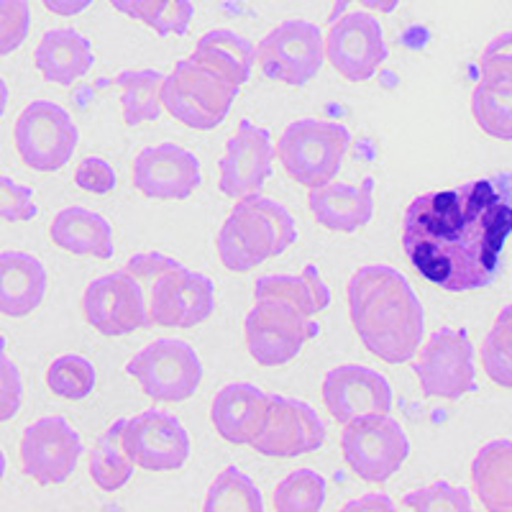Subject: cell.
Listing matches in <instances>:
<instances>
[{"label":"cell","instance_id":"6da1fadb","mask_svg":"<svg viewBox=\"0 0 512 512\" xmlns=\"http://www.w3.org/2000/svg\"><path fill=\"white\" fill-rule=\"evenodd\" d=\"M512 236V172L418 195L402 218L415 272L446 292L484 290L500 277Z\"/></svg>","mask_w":512,"mask_h":512},{"label":"cell","instance_id":"7a4b0ae2","mask_svg":"<svg viewBox=\"0 0 512 512\" xmlns=\"http://www.w3.org/2000/svg\"><path fill=\"white\" fill-rule=\"evenodd\" d=\"M349 313L364 349L387 364H408L425 336V310L410 280L390 264L359 267L349 280Z\"/></svg>","mask_w":512,"mask_h":512},{"label":"cell","instance_id":"3957f363","mask_svg":"<svg viewBox=\"0 0 512 512\" xmlns=\"http://www.w3.org/2000/svg\"><path fill=\"white\" fill-rule=\"evenodd\" d=\"M297 241V223L290 210L259 192L233 205L218 231L216 249L228 272L246 274L267 259L285 254Z\"/></svg>","mask_w":512,"mask_h":512},{"label":"cell","instance_id":"277c9868","mask_svg":"<svg viewBox=\"0 0 512 512\" xmlns=\"http://www.w3.org/2000/svg\"><path fill=\"white\" fill-rule=\"evenodd\" d=\"M351 149L344 123L326 118H297L282 131L277 157L297 185L320 187L338 177Z\"/></svg>","mask_w":512,"mask_h":512},{"label":"cell","instance_id":"5b68a950","mask_svg":"<svg viewBox=\"0 0 512 512\" xmlns=\"http://www.w3.org/2000/svg\"><path fill=\"white\" fill-rule=\"evenodd\" d=\"M239 85L192 59H180L162 82V105L172 118L195 131H213L226 121Z\"/></svg>","mask_w":512,"mask_h":512},{"label":"cell","instance_id":"8992f818","mask_svg":"<svg viewBox=\"0 0 512 512\" xmlns=\"http://www.w3.org/2000/svg\"><path fill=\"white\" fill-rule=\"evenodd\" d=\"M320 326L280 297H254V308L246 313V349L259 367H282L300 356Z\"/></svg>","mask_w":512,"mask_h":512},{"label":"cell","instance_id":"52a82bcc","mask_svg":"<svg viewBox=\"0 0 512 512\" xmlns=\"http://www.w3.org/2000/svg\"><path fill=\"white\" fill-rule=\"evenodd\" d=\"M341 451L356 477L382 484L408 461L410 441L390 413H367L346 423Z\"/></svg>","mask_w":512,"mask_h":512},{"label":"cell","instance_id":"ba28073f","mask_svg":"<svg viewBox=\"0 0 512 512\" xmlns=\"http://www.w3.org/2000/svg\"><path fill=\"white\" fill-rule=\"evenodd\" d=\"M13 139L26 167L36 172H57L70 164L80 144V128L62 105L39 98L18 113Z\"/></svg>","mask_w":512,"mask_h":512},{"label":"cell","instance_id":"9c48e42d","mask_svg":"<svg viewBox=\"0 0 512 512\" xmlns=\"http://www.w3.org/2000/svg\"><path fill=\"white\" fill-rule=\"evenodd\" d=\"M126 372L154 402H182L198 392L203 361L185 341L159 338L128 359Z\"/></svg>","mask_w":512,"mask_h":512},{"label":"cell","instance_id":"30bf717a","mask_svg":"<svg viewBox=\"0 0 512 512\" xmlns=\"http://www.w3.org/2000/svg\"><path fill=\"white\" fill-rule=\"evenodd\" d=\"M256 62L269 80L303 88L326 62V39L313 21L290 18L256 44Z\"/></svg>","mask_w":512,"mask_h":512},{"label":"cell","instance_id":"8fae6325","mask_svg":"<svg viewBox=\"0 0 512 512\" xmlns=\"http://www.w3.org/2000/svg\"><path fill=\"white\" fill-rule=\"evenodd\" d=\"M413 372L425 397L461 400L477 392L474 346L464 328H438L413 364Z\"/></svg>","mask_w":512,"mask_h":512},{"label":"cell","instance_id":"7c38bea8","mask_svg":"<svg viewBox=\"0 0 512 512\" xmlns=\"http://www.w3.org/2000/svg\"><path fill=\"white\" fill-rule=\"evenodd\" d=\"M82 315L103 336H128L152 326L144 287L126 269L103 274L82 292Z\"/></svg>","mask_w":512,"mask_h":512},{"label":"cell","instance_id":"4fadbf2b","mask_svg":"<svg viewBox=\"0 0 512 512\" xmlns=\"http://www.w3.org/2000/svg\"><path fill=\"white\" fill-rule=\"evenodd\" d=\"M85 451L80 433L62 415H44L31 423L21 436L18 459L31 479L49 487L72 477Z\"/></svg>","mask_w":512,"mask_h":512},{"label":"cell","instance_id":"5bb4252c","mask_svg":"<svg viewBox=\"0 0 512 512\" xmlns=\"http://www.w3.org/2000/svg\"><path fill=\"white\" fill-rule=\"evenodd\" d=\"M121 443L134 466L146 472H175L192 451L182 420L164 410H144L123 420Z\"/></svg>","mask_w":512,"mask_h":512},{"label":"cell","instance_id":"9a60e30c","mask_svg":"<svg viewBox=\"0 0 512 512\" xmlns=\"http://www.w3.org/2000/svg\"><path fill=\"white\" fill-rule=\"evenodd\" d=\"M149 320L162 328H195L216 310V285L203 272L177 267L152 282Z\"/></svg>","mask_w":512,"mask_h":512},{"label":"cell","instance_id":"2e32d148","mask_svg":"<svg viewBox=\"0 0 512 512\" xmlns=\"http://www.w3.org/2000/svg\"><path fill=\"white\" fill-rule=\"evenodd\" d=\"M387 41L374 16L364 11L344 13L326 36V59L349 82H367L387 62Z\"/></svg>","mask_w":512,"mask_h":512},{"label":"cell","instance_id":"e0dca14e","mask_svg":"<svg viewBox=\"0 0 512 512\" xmlns=\"http://www.w3.org/2000/svg\"><path fill=\"white\" fill-rule=\"evenodd\" d=\"M326 443V423L308 402L287 395H269V413L251 448L269 459H297Z\"/></svg>","mask_w":512,"mask_h":512},{"label":"cell","instance_id":"ac0fdd59","mask_svg":"<svg viewBox=\"0 0 512 512\" xmlns=\"http://www.w3.org/2000/svg\"><path fill=\"white\" fill-rule=\"evenodd\" d=\"M272 162V134L267 128L251 123L249 118H241L239 131L228 139L226 154L218 162V172H221L218 187L223 195L233 200L254 195L272 175Z\"/></svg>","mask_w":512,"mask_h":512},{"label":"cell","instance_id":"d6986e66","mask_svg":"<svg viewBox=\"0 0 512 512\" xmlns=\"http://www.w3.org/2000/svg\"><path fill=\"white\" fill-rule=\"evenodd\" d=\"M200 159L177 144H154L134 157V187L152 200H187L200 187Z\"/></svg>","mask_w":512,"mask_h":512},{"label":"cell","instance_id":"ffe728a7","mask_svg":"<svg viewBox=\"0 0 512 512\" xmlns=\"http://www.w3.org/2000/svg\"><path fill=\"white\" fill-rule=\"evenodd\" d=\"M323 402L336 423L367 413H390L395 392L390 379L364 364H341L323 379Z\"/></svg>","mask_w":512,"mask_h":512},{"label":"cell","instance_id":"44dd1931","mask_svg":"<svg viewBox=\"0 0 512 512\" xmlns=\"http://www.w3.org/2000/svg\"><path fill=\"white\" fill-rule=\"evenodd\" d=\"M269 413V395L249 382H231L216 392L210 420L218 436L233 446H251L262 433Z\"/></svg>","mask_w":512,"mask_h":512},{"label":"cell","instance_id":"7402d4cb","mask_svg":"<svg viewBox=\"0 0 512 512\" xmlns=\"http://www.w3.org/2000/svg\"><path fill=\"white\" fill-rule=\"evenodd\" d=\"M308 210L318 226L328 231H361L374 216V177H367L361 185L328 182V185L310 187Z\"/></svg>","mask_w":512,"mask_h":512},{"label":"cell","instance_id":"603a6c76","mask_svg":"<svg viewBox=\"0 0 512 512\" xmlns=\"http://www.w3.org/2000/svg\"><path fill=\"white\" fill-rule=\"evenodd\" d=\"M47 267L26 251H0V315L26 318L47 297Z\"/></svg>","mask_w":512,"mask_h":512},{"label":"cell","instance_id":"cb8c5ba5","mask_svg":"<svg viewBox=\"0 0 512 512\" xmlns=\"http://www.w3.org/2000/svg\"><path fill=\"white\" fill-rule=\"evenodd\" d=\"M34 62L44 80L57 85H72L85 77L95 62L90 41L75 29H52L36 44Z\"/></svg>","mask_w":512,"mask_h":512},{"label":"cell","instance_id":"d4e9b609","mask_svg":"<svg viewBox=\"0 0 512 512\" xmlns=\"http://www.w3.org/2000/svg\"><path fill=\"white\" fill-rule=\"evenodd\" d=\"M49 236L59 249L77 256L111 259L113 256V226L95 210L82 205H67L54 216Z\"/></svg>","mask_w":512,"mask_h":512},{"label":"cell","instance_id":"484cf974","mask_svg":"<svg viewBox=\"0 0 512 512\" xmlns=\"http://www.w3.org/2000/svg\"><path fill=\"white\" fill-rule=\"evenodd\" d=\"M472 484L489 512H512V441L484 443L472 461Z\"/></svg>","mask_w":512,"mask_h":512},{"label":"cell","instance_id":"4316f807","mask_svg":"<svg viewBox=\"0 0 512 512\" xmlns=\"http://www.w3.org/2000/svg\"><path fill=\"white\" fill-rule=\"evenodd\" d=\"M190 59L208 67V70L218 72L228 82L241 88L244 82H249L251 70H254L256 49L246 36L236 34V31L213 29L200 36Z\"/></svg>","mask_w":512,"mask_h":512},{"label":"cell","instance_id":"83f0119b","mask_svg":"<svg viewBox=\"0 0 512 512\" xmlns=\"http://www.w3.org/2000/svg\"><path fill=\"white\" fill-rule=\"evenodd\" d=\"M254 297H280L308 318L331 305V290L315 264H305L303 274H264L256 280Z\"/></svg>","mask_w":512,"mask_h":512},{"label":"cell","instance_id":"f1b7e54d","mask_svg":"<svg viewBox=\"0 0 512 512\" xmlns=\"http://www.w3.org/2000/svg\"><path fill=\"white\" fill-rule=\"evenodd\" d=\"M121 88V108L126 126L154 123L162 116V82L159 70H123L113 80Z\"/></svg>","mask_w":512,"mask_h":512},{"label":"cell","instance_id":"f546056e","mask_svg":"<svg viewBox=\"0 0 512 512\" xmlns=\"http://www.w3.org/2000/svg\"><path fill=\"white\" fill-rule=\"evenodd\" d=\"M123 420L126 418H118L98 438V446L93 448V456H90V477L103 492H118L121 487H126L128 479L134 477V461L128 459L121 443Z\"/></svg>","mask_w":512,"mask_h":512},{"label":"cell","instance_id":"4dcf8cb0","mask_svg":"<svg viewBox=\"0 0 512 512\" xmlns=\"http://www.w3.org/2000/svg\"><path fill=\"white\" fill-rule=\"evenodd\" d=\"M205 512H264V497L239 466H226L210 484Z\"/></svg>","mask_w":512,"mask_h":512},{"label":"cell","instance_id":"1f68e13d","mask_svg":"<svg viewBox=\"0 0 512 512\" xmlns=\"http://www.w3.org/2000/svg\"><path fill=\"white\" fill-rule=\"evenodd\" d=\"M328 484L323 474L310 466L287 474L274 489L272 505L277 512H318L326 505Z\"/></svg>","mask_w":512,"mask_h":512},{"label":"cell","instance_id":"d6a6232c","mask_svg":"<svg viewBox=\"0 0 512 512\" xmlns=\"http://www.w3.org/2000/svg\"><path fill=\"white\" fill-rule=\"evenodd\" d=\"M98 372L93 361L80 354H62L47 367V387L62 400H85L93 395Z\"/></svg>","mask_w":512,"mask_h":512},{"label":"cell","instance_id":"836d02e7","mask_svg":"<svg viewBox=\"0 0 512 512\" xmlns=\"http://www.w3.org/2000/svg\"><path fill=\"white\" fill-rule=\"evenodd\" d=\"M472 113L484 134L500 141H512V93L489 88L479 80L472 93Z\"/></svg>","mask_w":512,"mask_h":512},{"label":"cell","instance_id":"e575fe53","mask_svg":"<svg viewBox=\"0 0 512 512\" xmlns=\"http://www.w3.org/2000/svg\"><path fill=\"white\" fill-rule=\"evenodd\" d=\"M484 374L495 384L512 390V323L495 320L482 344Z\"/></svg>","mask_w":512,"mask_h":512},{"label":"cell","instance_id":"d590c367","mask_svg":"<svg viewBox=\"0 0 512 512\" xmlns=\"http://www.w3.org/2000/svg\"><path fill=\"white\" fill-rule=\"evenodd\" d=\"M402 507L418 512H469L472 497L464 487H454L448 482H436L431 487L413 489L402 497Z\"/></svg>","mask_w":512,"mask_h":512},{"label":"cell","instance_id":"8d00e7d4","mask_svg":"<svg viewBox=\"0 0 512 512\" xmlns=\"http://www.w3.org/2000/svg\"><path fill=\"white\" fill-rule=\"evenodd\" d=\"M479 80L489 88L512 93V31L489 41L479 59Z\"/></svg>","mask_w":512,"mask_h":512},{"label":"cell","instance_id":"74e56055","mask_svg":"<svg viewBox=\"0 0 512 512\" xmlns=\"http://www.w3.org/2000/svg\"><path fill=\"white\" fill-rule=\"evenodd\" d=\"M31 31L29 0H0V57L16 52Z\"/></svg>","mask_w":512,"mask_h":512},{"label":"cell","instance_id":"f35d334b","mask_svg":"<svg viewBox=\"0 0 512 512\" xmlns=\"http://www.w3.org/2000/svg\"><path fill=\"white\" fill-rule=\"evenodd\" d=\"M195 6L192 0H157L144 24L159 36H185L190 31Z\"/></svg>","mask_w":512,"mask_h":512},{"label":"cell","instance_id":"ab89813d","mask_svg":"<svg viewBox=\"0 0 512 512\" xmlns=\"http://www.w3.org/2000/svg\"><path fill=\"white\" fill-rule=\"evenodd\" d=\"M24 405V379L18 367L8 359L6 338L0 336V423H8Z\"/></svg>","mask_w":512,"mask_h":512},{"label":"cell","instance_id":"60d3db41","mask_svg":"<svg viewBox=\"0 0 512 512\" xmlns=\"http://www.w3.org/2000/svg\"><path fill=\"white\" fill-rule=\"evenodd\" d=\"M39 205H36L34 190L26 185H18L11 177H0V221L24 223L36 218Z\"/></svg>","mask_w":512,"mask_h":512},{"label":"cell","instance_id":"b9f144b4","mask_svg":"<svg viewBox=\"0 0 512 512\" xmlns=\"http://www.w3.org/2000/svg\"><path fill=\"white\" fill-rule=\"evenodd\" d=\"M75 185L93 195H108L116 190V172L103 157H85L75 172Z\"/></svg>","mask_w":512,"mask_h":512},{"label":"cell","instance_id":"7bdbcfd3","mask_svg":"<svg viewBox=\"0 0 512 512\" xmlns=\"http://www.w3.org/2000/svg\"><path fill=\"white\" fill-rule=\"evenodd\" d=\"M177 259H172V256L167 254H159V251H144V254H134L131 259L126 262V272L134 274L136 280L144 285V282H154L159 277V274H164L167 269L177 267Z\"/></svg>","mask_w":512,"mask_h":512},{"label":"cell","instance_id":"ee69618b","mask_svg":"<svg viewBox=\"0 0 512 512\" xmlns=\"http://www.w3.org/2000/svg\"><path fill=\"white\" fill-rule=\"evenodd\" d=\"M351 3H359V6H364V8H372V11H377V13H392L397 6H400V0H336L331 8V16H328V21L333 24L338 16H344L346 8H349Z\"/></svg>","mask_w":512,"mask_h":512},{"label":"cell","instance_id":"f6af8a7d","mask_svg":"<svg viewBox=\"0 0 512 512\" xmlns=\"http://www.w3.org/2000/svg\"><path fill=\"white\" fill-rule=\"evenodd\" d=\"M108 3H111L118 13L134 18V21H141V24L149 18L152 8L157 6V0H108Z\"/></svg>","mask_w":512,"mask_h":512},{"label":"cell","instance_id":"bcb514c9","mask_svg":"<svg viewBox=\"0 0 512 512\" xmlns=\"http://www.w3.org/2000/svg\"><path fill=\"white\" fill-rule=\"evenodd\" d=\"M344 510H369V512H392L395 510V502L390 500L387 495H379V492H374V495H364L359 497V500H351L346 502Z\"/></svg>","mask_w":512,"mask_h":512},{"label":"cell","instance_id":"7dc6e473","mask_svg":"<svg viewBox=\"0 0 512 512\" xmlns=\"http://www.w3.org/2000/svg\"><path fill=\"white\" fill-rule=\"evenodd\" d=\"M41 3H44L47 11L57 13V16H77V13L88 11L95 0H41Z\"/></svg>","mask_w":512,"mask_h":512},{"label":"cell","instance_id":"c3c4849f","mask_svg":"<svg viewBox=\"0 0 512 512\" xmlns=\"http://www.w3.org/2000/svg\"><path fill=\"white\" fill-rule=\"evenodd\" d=\"M8 100H11V90H8V82L3 80V77H0V116L6 113Z\"/></svg>","mask_w":512,"mask_h":512},{"label":"cell","instance_id":"681fc988","mask_svg":"<svg viewBox=\"0 0 512 512\" xmlns=\"http://www.w3.org/2000/svg\"><path fill=\"white\" fill-rule=\"evenodd\" d=\"M497 320H505V323H512V303L507 305V308L500 310V315H497Z\"/></svg>","mask_w":512,"mask_h":512},{"label":"cell","instance_id":"f907efd6","mask_svg":"<svg viewBox=\"0 0 512 512\" xmlns=\"http://www.w3.org/2000/svg\"><path fill=\"white\" fill-rule=\"evenodd\" d=\"M6 466H8L6 454H3V448H0V482H3V477H6Z\"/></svg>","mask_w":512,"mask_h":512}]
</instances>
